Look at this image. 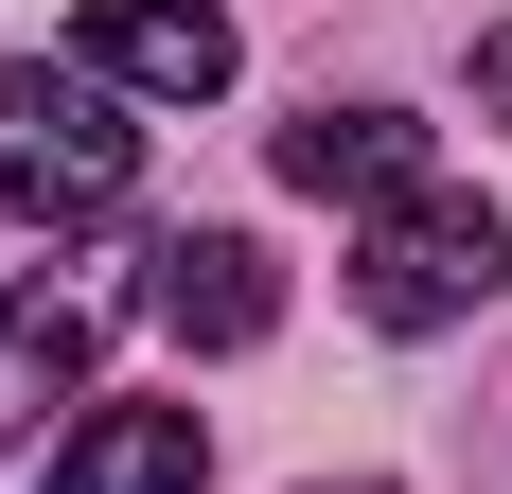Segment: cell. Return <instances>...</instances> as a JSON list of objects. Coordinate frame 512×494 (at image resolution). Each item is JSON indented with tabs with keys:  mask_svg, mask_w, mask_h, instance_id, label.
Segmentation results:
<instances>
[{
	"mask_svg": "<svg viewBox=\"0 0 512 494\" xmlns=\"http://www.w3.org/2000/svg\"><path fill=\"white\" fill-rule=\"evenodd\" d=\"M495 283H512V212L460 195V177L389 195V212H371V247H354V318H371V336H460Z\"/></svg>",
	"mask_w": 512,
	"mask_h": 494,
	"instance_id": "cell-2",
	"label": "cell"
},
{
	"mask_svg": "<svg viewBox=\"0 0 512 494\" xmlns=\"http://www.w3.org/2000/svg\"><path fill=\"white\" fill-rule=\"evenodd\" d=\"M142 318H159L177 353H248L265 318H283V265H265L248 230H159V247H142Z\"/></svg>",
	"mask_w": 512,
	"mask_h": 494,
	"instance_id": "cell-4",
	"label": "cell"
},
{
	"mask_svg": "<svg viewBox=\"0 0 512 494\" xmlns=\"http://www.w3.org/2000/svg\"><path fill=\"white\" fill-rule=\"evenodd\" d=\"M142 195V124L106 71L71 53H0V212H36V230H89V212Z\"/></svg>",
	"mask_w": 512,
	"mask_h": 494,
	"instance_id": "cell-1",
	"label": "cell"
},
{
	"mask_svg": "<svg viewBox=\"0 0 512 494\" xmlns=\"http://www.w3.org/2000/svg\"><path fill=\"white\" fill-rule=\"evenodd\" d=\"M53 494H212V424L195 406H89L53 442Z\"/></svg>",
	"mask_w": 512,
	"mask_h": 494,
	"instance_id": "cell-6",
	"label": "cell"
},
{
	"mask_svg": "<svg viewBox=\"0 0 512 494\" xmlns=\"http://www.w3.org/2000/svg\"><path fill=\"white\" fill-rule=\"evenodd\" d=\"M477 124H512V18L477 36Z\"/></svg>",
	"mask_w": 512,
	"mask_h": 494,
	"instance_id": "cell-8",
	"label": "cell"
},
{
	"mask_svg": "<svg viewBox=\"0 0 512 494\" xmlns=\"http://www.w3.org/2000/svg\"><path fill=\"white\" fill-rule=\"evenodd\" d=\"M89 336H106V300H89V283H53V265L0 300V459L36 442L71 389H89Z\"/></svg>",
	"mask_w": 512,
	"mask_h": 494,
	"instance_id": "cell-5",
	"label": "cell"
},
{
	"mask_svg": "<svg viewBox=\"0 0 512 494\" xmlns=\"http://www.w3.org/2000/svg\"><path fill=\"white\" fill-rule=\"evenodd\" d=\"M283 195H354V212L424 195V124L407 106H301L283 124Z\"/></svg>",
	"mask_w": 512,
	"mask_h": 494,
	"instance_id": "cell-7",
	"label": "cell"
},
{
	"mask_svg": "<svg viewBox=\"0 0 512 494\" xmlns=\"http://www.w3.org/2000/svg\"><path fill=\"white\" fill-rule=\"evenodd\" d=\"M71 71H106L124 106H212L230 71H248V36H230L212 0H89V36H71Z\"/></svg>",
	"mask_w": 512,
	"mask_h": 494,
	"instance_id": "cell-3",
	"label": "cell"
},
{
	"mask_svg": "<svg viewBox=\"0 0 512 494\" xmlns=\"http://www.w3.org/2000/svg\"><path fill=\"white\" fill-rule=\"evenodd\" d=\"M336 494H389V477H336Z\"/></svg>",
	"mask_w": 512,
	"mask_h": 494,
	"instance_id": "cell-9",
	"label": "cell"
}]
</instances>
